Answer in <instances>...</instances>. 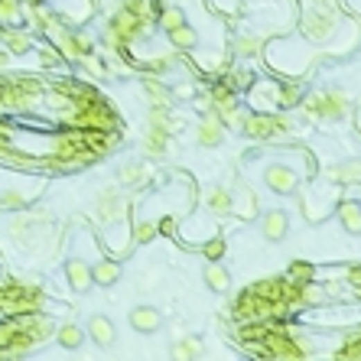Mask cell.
Returning a JSON list of instances; mask_svg holds the SVG:
<instances>
[{"mask_svg":"<svg viewBox=\"0 0 361 361\" xmlns=\"http://www.w3.org/2000/svg\"><path fill=\"white\" fill-rule=\"evenodd\" d=\"M7 62H10V53H7V49H0V69H7Z\"/></svg>","mask_w":361,"mask_h":361,"instance_id":"obj_42","label":"cell"},{"mask_svg":"<svg viewBox=\"0 0 361 361\" xmlns=\"http://www.w3.org/2000/svg\"><path fill=\"white\" fill-rule=\"evenodd\" d=\"M88 339L95 342L98 349H111L117 339V329H114V322L107 316H91V322H88Z\"/></svg>","mask_w":361,"mask_h":361,"instance_id":"obj_13","label":"cell"},{"mask_svg":"<svg viewBox=\"0 0 361 361\" xmlns=\"http://www.w3.org/2000/svg\"><path fill=\"white\" fill-rule=\"evenodd\" d=\"M65 276H69V287L75 293H88V290L95 287V280H91V264H85L82 257H69L65 261Z\"/></svg>","mask_w":361,"mask_h":361,"instance_id":"obj_11","label":"cell"},{"mask_svg":"<svg viewBox=\"0 0 361 361\" xmlns=\"http://www.w3.org/2000/svg\"><path fill=\"white\" fill-rule=\"evenodd\" d=\"M342 30V13L339 10H326V7H306L303 10V23H299V33L303 39L312 46H326L329 39H335Z\"/></svg>","mask_w":361,"mask_h":361,"instance_id":"obj_3","label":"cell"},{"mask_svg":"<svg viewBox=\"0 0 361 361\" xmlns=\"http://www.w3.org/2000/svg\"><path fill=\"white\" fill-rule=\"evenodd\" d=\"M170 95H176V98H192V95H195V88H192L189 82H179V85L173 88Z\"/></svg>","mask_w":361,"mask_h":361,"instance_id":"obj_41","label":"cell"},{"mask_svg":"<svg viewBox=\"0 0 361 361\" xmlns=\"http://www.w3.org/2000/svg\"><path fill=\"white\" fill-rule=\"evenodd\" d=\"M234 212L241 215V218H254V215H261V212H257L254 192H251V189H241V195L234 199Z\"/></svg>","mask_w":361,"mask_h":361,"instance_id":"obj_36","label":"cell"},{"mask_svg":"<svg viewBox=\"0 0 361 361\" xmlns=\"http://www.w3.org/2000/svg\"><path fill=\"white\" fill-rule=\"evenodd\" d=\"M218 114V121H222L228 130H241V121H245V107H241V101H231V105H224L222 111H215Z\"/></svg>","mask_w":361,"mask_h":361,"instance_id":"obj_28","label":"cell"},{"mask_svg":"<svg viewBox=\"0 0 361 361\" xmlns=\"http://www.w3.org/2000/svg\"><path fill=\"white\" fill-rule=\"evenodd\" d=\"M303 85L299 82H276V105L283 107V111H290V107H297L299 101H303Z\"/></svg>","mask_w":361,"mask_h":361,"instance_id":"obj_24","label":"cell"},{"mask_svg":"<svg viewBox=\"0 0 361 361\" xmlns=\"http://www.w3.org/2000/svg\"><path fill=\"white\" fill-rule=\"evenodd\" d=\"M26 205H30V192H20V189H3L0 192V209L17 212V209H26Z\"/></svg>","mask_w":361,"mask_h":361,"instance_id":"obj_32","label":"cell"},{"mask_svg":"<svg viewBox=\"0 0 361 361\" xmlns=\"http://www.w3.org/2000/svg\"><path fill=\"white\" fill-rule=\"evenodd\" d=\"M290 231V215L283 209H270V212L261 215V234H264L267 241H283Z\"/></svg>","mask_w":361,"mask_h":361,"instance_id":"obj_10","label":"cell"},{"mask_svg":"<svg viewBox=\"0 0 361 361\" xmlns=\"http://www.w3.org/2000/svg\"><path fill=\"white\" fill-rule=\"evenodd\" d=\"M241 130L251 140H280L293 134V117L283 107H276V111H251L241 121Z\"/></svg>","mask_w":361,"mask_h":361,"instance_id":"obj_2","label":"cell"},{"mask_svg":"<svg viewBox=\"0 0 361 361\" xmlns=\"http://www.w3.org/2000/svg\"><path fill=\"white\" fill-rule=\"evenodd\" d=\"M287 276L290 280H297V283H312V280H316V267L306 264V261H293Z\"/></svg>","mask_w":361,"mask_h":361,"instance_id":"obj_37","label":"cell"},{"mask_svg":"<svg viewBox=\"0 0 361 361\" xmlns=\"http://www.w3.org/2000/svg\"><path fill=\"white\" fill-rule=\"evenodd\" d=\"M267 39L261 36V33H238V39H234V49H238V55L241 59H254V55L264 53Z\"/></svg>","mask_w":361,"mask_h":361,"instance_id":"obj_19","label":"cell"},{"mask_svg":"<svg viewBox=\"0 0 361 361\" xmlns=\"http://www.w3.org/2000/svg\"><path fill=\"white\" fill-rule=\"evenodd\" d=\"M91 280H95L98 287H111V283H117L121 280V264L117 261H98V264H91Z\"/></svg>","mask_w":361,"mask_h":361,"instance_id":"obj_22","label":"cell"},{"mask_svg":"<svg viewBox=\"0 0 361 361\" xmlns=\"http://www.w3.org/2000/svg\"><path fill=\"white\" fill-rule=\"evenodd\" d=\"M153 238H157V222L137 218L134 228H130V241H134V245H147V241H153Z\"/></svg>","mask_w":361,"mask_h":361,"instance_id":"obj_33","label":"cell"},{"mask_svg":"<svg viewBox=\"0 0 361 361\" xmlns=\"http://www.w3.org/2000/svg\"><path fill=\"white\" fill-rule=\"evenodd\" d=\"M170 355L176 361H189V358H202V339L199 335H186L170 349Z\"/></svg>","mask_w":361,"mask_h":361,"instance_id":"obj_25","label":"cell"},{"mask_svg":"<svg viewBox=\"0 0 361 361\" xmlns=\"http://www.w3.org/2000/svg\"><path fill=\"white\" fill-rule=\"evenodd\" d=\"M39 59H43L46 69H53V65L62 62V53H59L55 46H43V49H39Z\"/></svg>","mask_w":361,"mask_h":361,"instance_id":"obj_40","label":"cell"},{"mask_svg":"<svg viewBox=\"0 0 361 361\" xmlns=\"http://www.w3.org/2000/svg\"><path fill=\"white\" fill-rule=\"evenodd\" d=\"M0 23H7V26H20L23 23L20 0H0Z\"/></svg>","mask_w":361,"mask_h":361,"instance_id":"obj_34","label":"cell"},{"mask_svg":"<svg viewBox=\"0 0 361 361\" xmlns=\"http://www.w3.org/2000/svg\"><path fill=\"white\" fill-rule=\"evenodd\" d=\"M224 134H228V127H224L222 121H218V114H202V121H199V127H195V140H199V147H222L224 143Z\"/></svg>","mask_w":361,"mask_h":361,"instance_id":"obj_9","label":"cell"},{"mask_svg":"<svg viewBox=\"0 0 361 361\" xmlns=\"http://www.w3.org/2000/svg\"><path fill=\"white\" fill-rule=\"evenodd\" d=\"M124 215H127V199L121 195V189H105L101 195H98V202H95L98 224L114 228L117 222H124Z\"/></svg>","mask_w":361,"mask_h":361,"instance_id":"obj_6","label":"cell"},{"mask_svg":"<svg viewBox=\"0 0 361 361\" xmlns=\"http://www.w3.org/2000/svg\"><path fill=\"white\" fill-rule=\"evenodd\" d=\"M202 276H205V283H209V290H215V293H228V287H231V274L218 261H209Z\"/></svg>","mask_w":361,"mask_h":361,"instance_id":"obj_23","label":"cell"},{"mask_svg":"<svg viewBox=\"0 0 361 361\" xmlns=\"http://www.w3.org/2000/svg\"><path fill=\"white\" fill-rule=\"evenodd\" d=\"M170 137H173V134H166V130L147 127L143 140H140V147H143V153H147L150 159H163L166 153H170Z\"/></svg>","mask_w":361,"mask_h":361,"instance_id":"obj_15","label":"cell"},{"mask_svg":"<svg viewBox=\"0 0 361 361\" xmlns=\"http://www.w3.org/2000/svg\"><path fill=\"white\" fill-rule=\"evenodd\" d=\"M82 65H85L91 75H98V78H105V75H111L107 72V62H101V55H95V53H88L85 59H82Z\"/></svg>","mask_w":361,"mask_h":361,"instance_id":"obj_39","label":"cell"},{"mask_svg":"<svg viewBox=\"0 0 361 361\" xmlns=\"http://www.w3.org/2000/svg\"><path fill=\"white\" fill-rule=\"evenodd\" d=\"M166 36H170V43L176 46V49H182V53L195 49V43H199V36H195V30H192L189 23H179V26H176V30H170Z\"/></svg>","mask_w":361,"mask_h":361,"instance_id":"obj_27","label":"cell"},{"mask_svg":"<svg viewBox=\"0 0 361 361\" xmlns=\"http://www.w3.org/2000/svg\"><path fill=\"white\" fill-rule=\"evenodd\" d=\"M143 95L150 98V105H170V88L163 85V78L159 75H147L143 78Z\"/></svg>","mask_w":361,"mask_h":361,"instance_id":"obj_26","label":"cell"},{"mask_svg":"<svg viewBox=\"0 0 361 361\" xmlns=\"http://www.w3.org/2000/svg\"><path fill=\"white\" fill-rule=\"evenodd\" d=\"M130 326L137 332H157L159 326H163V312H159L157 306H134L130 309Z\"/></svg>","mask_w":361,"mask_h":361,"instance_id":"obj_14","label":"cell"},{"mask_svg":"<svg viewBox=\"0 0 361 361\" xmlns=\"http://www.w3.org/2000/svg\"><path fill=\"white\" fill-rule=\"evenodd\" d=\"M329 176L335 182H361V159H351L345 166H335V170H329Z\"/></svg>","mask_w":361,"mask_h":361,"instance_id":"obj_35","label":"cell"},{"mask_svg":"<svg viewBox=\"0 0 361 361\" xmlns=\"http://www.w3.org/2000/svg\"><path fill=\"white\" fill-rule=\"evenodd\" d=\"M276 82H251L247 88V111H276Z\"/></svg>","mask_w":361,"mask_h":361,"instance_id":"obj_8","label":"cell"},{"mask_svg":"<svg viewBox=\"0 0 361 361\" xmlns=\"http://www.w3.org/2000/svg\"><path fill=\"white\" fill-rule=\"evenodd\" d=\"M153 26L150 20H143V17H137V13H130V10H124V7H117L111 17H107V23H105V30H111L121 39V46L124 49H130L134 43H140L143 36H147V30Z\"/></svg>","mask_w":361,"mask_h":361,"instance_id":"obj_4","label":"cell"},{"mask_svg":"<svg viewBox=\"0 0 361 361\" xmlns=\"http://www.w3.org/2000/svg\"><path fill=\"white\" fill-rule=\"evenodd\" d=\"M179 23H186V13L179 10V7H159L157 10V26L163 33H170V30H176V26H179Z\"/></svg>","mask_w":361,"mask_h":361,"instance_id":"obj_29","label":"cell"},{"mask_svg":"<svg viewBox=\"0 0 361 361\" xmlns=\"http://www.w3.org/2000/svg\"><path fill=\"white\" fill-rule=\"evenodd\" d=\"M0 43H7V53L10 55H26L33 49V36L30 33H23V30H17V26H10V30L0 36Z\"/></svg>","mask_w":361,"mask_h":361,"instance_id":"obj_21","label":"cell"},{"mask_svg":"<svg viewBox=\"0 0 361 361\" xmlns=\"http://www.w3.org/2000/svg\"><path fill=\"white\" fill-rule=\"evenodd\" d=\"M173 65H176V55H150V59L140 62V69H143L147 75H159V78H163Z\"/></svg>","mask_w":361,"mask_h":361,"instance_id":"obj_31","label":"cell"},{"mask_svg":"<svg viewBox=\"0 0 361 361\" xmlns=\"http://www.w3.org/2000/svg\"><path fill=\"white\" fill-rule=\"evenodd\" d=\"M224 238H209V241H205L202 245V254H205V261H222L224 257Z\"/></svg>","mask_w":361,"mask_h":361,"instance_id":"obj_38","label":"cell"},{"mask_svg":"<svg viewBox=\"0 0 361 361\" xmlns=\"http://www.w3.org/2000/svg\"><path fill=\"white\" fill-rule=\"evenodd\" d=\"M251 82H254V72H251V69H245V65H241V69H231V72L222 78V85H228L231 91H247V88H251Z\"/></svg>","mask_w":361,"mask_h":361,"instance_id":"obj_30","label":"cell"},{"mask_svg":"<svg viewBox=\"0 0 361 361\" xmlns=\"http://www.w3.org/2000/svg\"><path fill=\"white\" fill-rule=\"evenodd\" d=\"M53 46L62 53L65 62H82V59L95 49L91 36H85V33H72V30H65V26L53 36Z\"/></svg>","mask_w":361,"mask_h":361,"instance_id":"obj_5","label":"cell"},{"mask_svg":"<svg viewBox=\"0 0 361 361\" xmlns=\"http://www.w3.org/2000/svg\"><path fill=\"white\" fill-rule=\"evenodd\" d=\"M297 107L309 121H342L351 111V98L345 91H339V88H326V91L303 95V101Z\"/></svg>","mask_w":361,"mask_h":361,"instance_id":"obj_1","label":"cell"},{"mask_svg":"<svg viewBox=\"0 0 361 361\" xmlns=\"http://www.w3.org/2000/svg\"><path fill=\"white\" fill-rule=\"evenodd\" d=\"M53 335H55V342H59L62 349H69V351H78L82 345H85V329H82V326H75V322L59 326Z\"/></svg>","mask_w":361,"mask_h":361,"instance_id":"obj_18","label":"cell"},{"mask_svg":"<svg viewBox=\"0 0 361 361\" xmlns=\"http://www.w3.org/2000/svg\"><path fill=\"white\" fill-rule=\"evenodd\" d=\"M147 179H150V166L143 159H130V163L117 166V182L127 186V189H140V186H147Z\"/></svg>","mask_w":361,"mask_h":361,"instance_id":"obj_12","label":"cell"},{"mask_svg":"<svg viewBox=\"0 0 361 361\" xmlns=\"http://www.w3.org/2000/svg\"><path fill=\"white\" fill-rule=\"evenodd\" d=\"M339 222L342 228L349 234H361V202H351V199H345V202H339Z\"/></svg>","mask_w":361,"mask_h":361,"instance_id":"obj_20","label":"cell"},{"mask_svg":"<svg viewBox=\"0 0 361 361\" xmlns=\"http://www.w3.org/2000/svg\"><path fill=\"white\" fill-rule=\"evenodd\" d=\"M147 121H150V127L166 130V134H176V130H179V117L173 114L170 105H150Z\"/></svg>","mask_w":361,"mask_h":361,"instance_id":"obj_16","label":"cell"},{"mask_svg":"<svg viewBox=\"0 0 361 361\" xmlns=\"http://www.w3.org/2000/svg\"><path fill=\"white\" fill-rule=\"evenodd\" d=\"M264 186L276 195H293L299 186V173L287 163H267L264 166Z\"/></svg>","mask_w":361,"mask_h":361,"instance_id":"obj_7","label":"cell"},{"mask_svg":"<svg viewBox=\"0 0 361 361\" xmlns=\"http://www.w3.org/2000/svg\"><path fill=\"white\" fill-rule=\"evenodd\" d=\"M0 36H3V30H0Z\"/></svg>","mask_w":361,"mask_h":361,"instance_id":"obj_43","label":"cell"},{"mask_svg":"<svg viewBox=\"0 0 361 361\" xmlns=\"http://www.w3.org/2000/svg\"><path fill=\"white\" fill-rule=\"evenodd\" d=\"M205 205H209V212H212V215H231V212H234V195H231V189H224V186H215V189L205 195Z\"/></svg>","mask_w":361,"mask_h":361,"instance_id":"obj_17","label":"cell"}]
</instances>
